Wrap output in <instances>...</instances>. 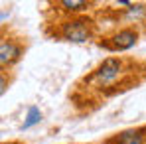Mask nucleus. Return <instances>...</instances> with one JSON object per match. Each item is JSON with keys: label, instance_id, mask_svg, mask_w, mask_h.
<instances>
[{"label": "nucleus", "instance_id": "5", "mask_svg": "<svg viewBox=\"0 0 146 144\" xmlns=\"http://www.w3.org/2000/svg\"><path fill=\"white\" fill-rule=\"evenodd\" d=\"M105 144H146V126L121 130L111 138H107Z\"/></svg>", "mask_w": 146, "mask_h": 144}, {"label": "nucleus", "instance_id": "9", "mask_svg": "<svg viewBox=\"0 0 146 144\" xmlns=\"http://www.w3.org/2000/svg\"><path fill=\"white\" fill-rule=\"evenodd\" d=\"M6 71H2V83H0V95H4L6 93Z\"/></svg>", "mask_w": 146, "mask_h": 144}, {"label": "nucleus", "instance_id": "4", "mask_svg": "<svg viewBox=\"0 0 146 144\" xmlns=\"http://www.w3.org/2000/svg\"><path fill=\"white\" fill-rule=\"evenodd\" d=\"M22 55H24V46L18 38H10V36L2 38V42H0V67H2V71L6 67H12L14 63H18Z\"/></svg>", "mask_w": 146, "mask_h": 144}, {"label": "nucleus", "instance_id": "6", "mask_svg": "<svg viewBox=\"0 0 146 144\" xmlns=\"http://www.w3.org/2000/svg\"><path fill=\"white\" fill-rule=\"evenodd\" d=\"M93 6H95V2H87V0H59V2H55V10L61 12L65 18L85 16V12L91 10Z\"/></svg>", "mask_w": 146, "mask_h": 144}, {"label": "nucleus", "instance_id": "1", "mask_svg": "<svg viewBox=\"0 0 146 144\" xmlns=\"http://www.w3.org/2000/svg\"><path fill=\"white\" fill-rule=\"evenodd\" d=\"M128 73L126 69V59L122 57H105L89 77H85V83L89 89L95 91H107L109 87H115L122 77Z\"/></svg>", "mask_w": 146, "mask_h": 144}, {"label": "nucleus", "instance_id": "8", "mask_svg": "<svg viewBox=\"0 0 146 144\" xmlns=\"http://www.w3.org/2000/svg\"><path fill=\"white\" fill-rule=\"evenodd\" d=\"M44 119V113L40 111V107H36V105H32L28 111H26V117H24V122H22V130H30V128H34L36 124H40Z\"/></svg>", "mask_w": 146, "mask_h": 144}, {"label": "nucleus", "instance_id": "3", "mask_svg": "<svg viewBox=\"0 0 146 144\" xmlns=\"http://www.w3.org/2000/svg\"><path fill=\"white\" fill-rule=\"evenodd\" d=\"M138 38H140V30L136 26H122L119 30L111 32L99 46L109 51H126L138 44Z\"/></svg>", "mask_w": 146, "mask_h": 144}, {"label": "nucleus", "instance_id": "11", "mask_svg": "<svg viewBox=\"0 0 146 144\" xmlns=\"http://www.w3.org/2000/svg\"><path fill=\"white\" fill-rule=\"evenodd\" d=\"M2 144H22V142H18V140H10V142H2Z\"/></svg>", "mask_w": 146, "mask_h": 144}, {"label": "nucleus", "instance_id": "7", "mask_svg": "<svg viewBox=\"0 0 146 144\" xmlns=\"http://www.w3.org/2000/svg\"><path fill=\"white\" fill-rule=\"evenodd\" d=\"M119 16H121L124 22H128L130 26L142 24V22H146V4H142V2H132V6L122 8V12Z\"/></svg>", "mask_w": 146, "mask_h": 144}, {"label": "nucleus", "instance_id": "2", "mask_svg": "<svg viewBox=\"0 0 146 144\" xmlns=\"http://www.w3.org/2000/svg\"><path fill=\"white\" fill-rule=\"evenodd\" d=\"M55 36L63 42H71V44H85L95 36V20L87 18V16H69L63 18L57 30Z\"/></svg>", "mask_w": 146, "mask_h": 144}, {"label": "nucleus", "instance_id": "10", "mask_svg": "<svg viewBox=\"0 0 146 144\" xmlns=\"http://www.w3.org/2000/svg\"><path fill=\"white\" fill-rule=\"evenodd\" d=\"M115 4H117V6H124V8H128V6H132V2H130V0H117Z\"/></svg>", "mask_w": 146, "mask_h": 144}]
</instances>
